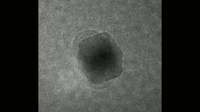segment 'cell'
I'll use <instances>...</instances> for the list:
<instances>
[{
	"label": "cell",
	"instance_id": "obj_1",
	"mask_svg": "<svg viewBox=\"0 0 200 112\" xmlns=\"http://www.w3.org/2000/svg\"><path fill=\"white\" fill-rule=\"evenodd\" d=\"M78 57L81 70L93 84L116 78L122 71L121 50L112 37L106 32L83 40L78 46Z\"/></svg>",
	"mask_w": 200,
	"mask_h": 112
}]
</instances>
